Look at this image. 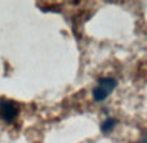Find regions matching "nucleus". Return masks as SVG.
<instances>
[{
  "label": "nucleus",
  "mask_w": 147,
  "mask_h": 143,
  "mask_svg": "<svg viewBox=\"0 0 147 143\" xmlns=\"http://www.w3.org/2000/svg\"><path fill=\"white\" fill-rule=\"evenodd\" d=\"M117 83L112 77H101L98 80L97 87L93 89V98L97 102H102L103 99H106L110 94L112 93V90L116 88Z\"/></svg>",
  "instance_id": "obj_1"
},
{
  "label": "nucleus",
  "mask_w": 147,
  "mask_h": 143,
  "mask_svg": "<svg viewBox=\"0 0 147 143\" xmlns=\"http://www.w3.org/2000/svg\"><path fill=\"white\" fill-rule=\"evenodd\" d=\"M18 115V107L12 101H1L0 102V117L5 121H12Z\"/></svg>",
  "instance_id": "obj_2"
},
{
  "label": "nucleus",
  "mask_w": 147,
  "mask_h": 143,
  "mask_svg": "<svg viewBox=\"0 0 147 143\" xmlns=\"http://www.w3.org/2000/svg\"><path fill=\"white\" fill-rule=\"evenodd\" d=\"M116 124H117V121L115 120V119H107V120H105L103 123H102L101 130L103 132V133H109V132H111L112 129L115 128Z\"/></svg>",
  "instance_id": "obj_3"
},
{
  "label": "nucleus",
  "mask_w": 147,
  "mask_h": 143,
  "mask_svg": "<svg viewBox=\"0 0 147 143\" xmlns=\"http://www.w3.org/2000/svg\"><path fill=\"white\" fill-rule=\"evenodd\" d=\"M140 143H147V134L145 136V138H142V139H141V142H140Z\"/></svg>",
  "instance_id": "obj_4"
}]
</instances>
